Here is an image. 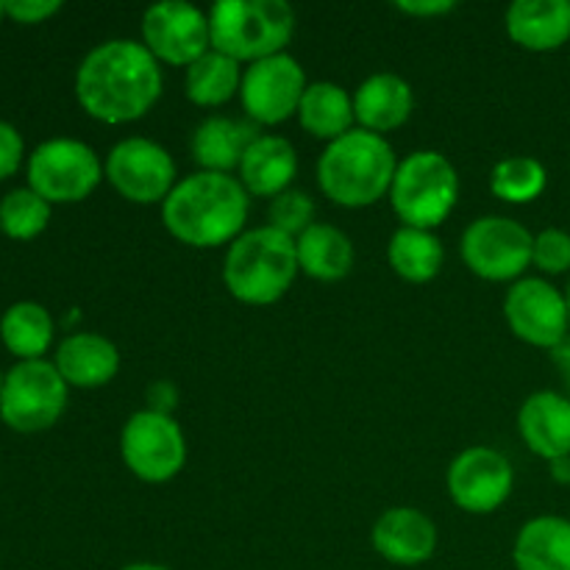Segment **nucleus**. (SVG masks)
<instances>
[{
	"instance_id": "aec40b11",
	"label": "nucleus",
	"mask_w": 570,
	"mask_h": 570,
	"mask_svg": "<svg viewBox=\"0 0 570 570\" xmlns=\"http://www.w3.org/2000/svg\"><path fill=\"white\" fill-rule=\"evenodd\" d=\"M56 371L70 387L95 390L109 384L120 371V351L111 340L95 332H78L65 337L56 348Z\"/></svg>"
},
{
	"instance_id": "9b49d317",
	"label": "nucleus",
	"mask_w": 570,
	"mask_h": 570,
	"mask_svg": "<svg viewBox=\"0 0 570 570\" xmlns=\"http://www.w3.org/2000/svg\"><path fill=\"white\" fill-rule=\"evenodd\" d=\"M306 72L295 56L287 50L245 67L239 100L256 126H282L298 115L301 98L306 92Z\"/></svg>"
},
{
	"instance_id": "5701e85b",
	"label": "nucleus",
	"mask_w": 570,
	"mask_h": 570,
	"mask_svg": "<svg viewBox=\"0 0 570 570\" xmlns=\"http://www.w3.org/2000/svg\"><path fill=\"white\" fill-rule=\"evenodd\" d=\"M298 267L315 282H343L354 271V243L332 223H315L295 237Z\"/></svg>"
},
{
	"instance_id": "4468645a",
	"label": "nucleus",
	"mask_w": 570,
	"mask_h": 570,
	"mask_svg": "<svg viewBox=\"0 0 570 570\" xmlns=\"http://www.w3.org/2000/svg\"><path fill=\"white\" fill-rule=\"evenodd\" d=\"M504 317L512 334L534 348L554 351L570 334L566 293L546 278H518L504 298Z\"/></svg>"
},
{
	"instance_id": "473e14b6",
	"label": "nucleus",
	"mask_w": 570,
	"mask_h": 570,
	"mask_svg": "<svg viewBox=\"0 0 570 570\" xmlns=\"http://www.w3.org/2000/svg\"><path fill=\"white\" fill-rule=\"evenodd\" d=\"M61 9L59 0H9L6 3V14L11 20L22 22V26H33V22H45Z\"/></svg>"
},
{
	"instance_id": "7c9ffc66",
	"label": "nucleus",
	"mask_w": 570,
	"mask_h": 570,
	"mask_svg": "<svg viewBox=\"0 0 570 570\" xmlns=\"http://www.w3.org/2000/svg\"><path fill=\"white\" fill-rule=\"evenodd\" d=\"M271 226L287 237H301L309 226H315V200L301 189H287L271 200Z\"/></svg>"
},
{
	"instance_id": "39448f33",
	"label": "nucleus",
	"mask_w": 570,
	"mask_h": 570,
	"mask_svg": "<svg viewBox=\"0 0 570 570\" xmlns=\"http://www.w3.org/2000/svg\"><path fill=\"white\" fill-rule=\"evenodd\" d=\"M212 50L254 65L284 53L295 33V11L284 0H220L209 9Z\"/></svg>"
},
{
	"instance_id": "c756f323",
	"label": "nucleus",
	"mask_w": 570,
	"mask_h": 570,
	"mask_svg": "<svg viewBox=\"0 0 570 570\" xmlns=\"http://www.w3.org/2000/svg\"><path fill=\"white\" fill-rule=\"evenodd\" d=\"M50 204L31 187L11 189L0 200V232L11 239H33L48 228Z\"/></svg>"
},
{
	"instance_id": "a878e982",
	"label": "nucleus",
	"mask_w": 570,
	"mask_h": 570,
	"mask_svg": "<svg viewBox=\"0 0 570 570\" xmlns=\"http://www.w3.org/2000/svg\"><path fill=\"white\" fill-rule=\"evenodd\" d=\"M443 243L434 237V232L401 226L399 232L390 237L387 262L390 267H393L395 276H401L404 282L429 284L432 278H438L440 271H443Z\"/></svg>"
},
{
	"instance_id": "0eeeda50",
	"label": "nucleus",
	"mask_w": 570,
	"mask_h": 570,
	"mask_svg": "<svg viewBox=\"0 0 570 570\" xmlns=\"http://www.w3.org/2000/svg\"><path fill=\"white\" fill-rule=\"evenodd\" d=\"M67 387L53 362H20L3 379L0 417L9 429L22 434L45 432L61 417L67 406Z\"/></svg>"
},
{
	"instance_id": "9d476101",
	"label": "nucleus",
	"mask_w": 570,
	"mask_h": 570,
	"mask_svg": "<svg viewBox=\"0 0 570 570\" xmlns=\"http://www.w3.org/2000/svg\"><path fill=\"white\" fill-rule=\"evenodd\" d=\"M534 237L512 217H476L465 228L460 254L473 276L484 282H515L532 265Z\"/></svg>"
},
{
	"instance_id": "ea45409f",
	"label": "nucleus",
	"mask_w": 570,
	"mask_h": 570,
	"mask_svg": "<svg viewBox=\"0 0 570 570\" xmlns=\"http://www.w3.org/2000/svg\"><path fill=\"white\" fill-rule=\"evenodd\" d=\"M566 301H568V317H570V282H568V289H566Z\"/></svg>"
},
{
	"instance_id": "6e6552de",
	"label": "nucleus",
	"mask_w": 570,
	"mask_h": 570,
	"mask_svg": "<svg viewBox=\"0 0 570 570\" xmlns=\"http://www.w3.org/2000/svg\"><path fill=\"white\" fill-rule=\"evenodd\" d=\"M104 178L98 154L81 139H48L28 159V187L48 204H78Z\"/></svg>"
},
{
	"instance_id": "a19ab883",
	"label": "nucleus",
	"mask_w": 570,
	"mask_h": 570,
	"mask_svg": "<svg viewBox=\"0 0 570 570\" xmlns=\"http://www.w3.org/2000/svg\"><path fill=\"white\" fill-rule=\"evenodd\" d=\"M3 14H6V3H0V20H3Z\"/></svg>"
},
{
	"instance_id": "a211bd4d",
	"label": "nucleus",
	"mask_w": 570,
	"mask_h": 570,
	"mask_svg": "<svg viewBox=\"0 0 570 570\" xmlns=\"http://www.w3.org/2000/svg\"><path fill=\"white\" fill-rule=\"evenodd\" d=\"M239 184L254 198H276L287 193L298 176V154L293 142L276 134H259L239 161Z\"/></svg>"
},
{
	"instance_id": "7ed1b4c3",
	"label": "nucleus",
	"mask_w": 570,
	"mask_h": 570,
	"mask_svg": "<svg viewBox=\"0 0 570 570\" xmlns=\"http://www.w3.org/2000/svg\"><path fill=\"white\" fill-rule=\"evenodd\" d=\"M399 159L382 134L354 128L328 142L317 159L323 195L345 209H365L390 195Z\"/></svg>"
},
{
	"instance_id": "4c0bfd02",
	"label": "nucleus",
	"mask_w": 570,
	"mask_h": 570,
	"mask_svg": "<svg viewBox=\"0 0 570 570\" xmlns=\"http://www.w3.org/2000/svg\"><path fill=\"white\" fill-rule=\"evenodd\" d=\"M549 473L557 484L570 488V456H560V460L549 462Z\"/></svg>"
},
{
	"instance_id": "1a4fd4ad",
	"label": "nucleus",
	"mask_w": 570,
	"mask_h": 570,
	"mask_svg": "<svg viewBox=\"0 0 570 570\" xmlns=\"http://www.w3.org/2000/svg\"><path fill=\"white\" fill-rule=\"evenodd\" d=\"M120 456L139 482L165 484L187 462V438L173 415L139 410L122 426Z\"/></svg>"
},
{
	"instance_id": "58836bf2",
	"label": "nucleus",
	"mask_w": 570,
	"mask_h": 570,
	"mask_svg": "<svg viewBox=\"0 0 570 570\" xmlns=\"http://www.w3.org/2000/svg\"><path fill=\"white\" fill-rule=\"evenodd\" d=\"M122 570H170V568L156 566V562H131V566H126Z\"/></svg>"
},
{
	"instance_id": "393cba45",
	"label": "nucleus",
	"mask_w": 570,
	"mask_h": 570,
	"mask_svg": "<svg viewBox=\"0 0 570 570\" xmlns=\"http://www.w3.org/2000/svg\"><path fill=\"white\" fill-rule=\"evenodd\" d=\"M298 122L312 137L334 142L343 134L354 131V98L340 83L312 81L298 106Z\"/></svg>"
},
{
	"instance_id": "f257e3e1",
	"label": "nucleus",
	"mask_w": 570,
	"mask_h": 570,
	"mask_svg": "<svg viewBox=\"0 0 570 570\" xmlns=\"http://www.w3.org/2000/svg\"><path fill=\"white\" fill-rule=\"evenodd\" d=\"M159 61L137 39H109L83 56L76 72V98L89 117L126 126L154 109L161 98Z\"/></svg>"
},
{
	"instance_id": "f704fd0d",
	"label": "nucleus",
	"mask_w": 570,
	"mask_h": 570,
	"mask_svg": "<svg viewBox=\"0 0 570 570\" xmlns=\"http://www.w3.org/2000/svg\"><path fill=\"white\" fill-rule=\"evenodd\" d=\"M395 9L404 11V14L412 17H440V14H449V11L456 9L454 0H399Z\"/></svg>"
},
{
	"instance_id": "20e7f679",
	"label": "nucleus",
	"mask_w": 570,
	"mask_h": 570,
	"mask_svg": "<svg viewBox=\"0 0 570 570\" xmlns=\"http://www.w3.org/2000/svg\"><path fill=\"white\" fill-rule=\"evenodd\" d=\"M301 273L295 239L273 226L248 228L226 250L223 282L248 306H271L282 301Z\"/></svg>"
},
{
	"instance_id": "b1692460",
	"label": "nucleus",
	"mask_w": 570,
	"mask_h": 570,
	"mask_svg": "<svg viewBox=\"0 0 570 570\" xmlns=\"http://www.w3.org/2000/svg\"><path fill=\"white\" fill-rule=\"evenodd\" d=\"M512 560L515 570H570V521L540 515L523 523Z\"/></svg>"
},
{
	"instance_id": "f03ea898",
	"label": "nucleus",
	"mask_w": 570,
	"mask_h": 570,
	"mask_svg": "<svg viewBox=\"0 0 570 570\" xmlns=\"http://www.w3.org/2000/svg\"><path fill=\"white\" fill-rule=\"evenodd\" d=\"M250 195L239 178L198 170L181 178L161 204V223L181 245L220 248L232 245L248 223Z\"/></svg>"
},
{
	"instance_id": "4be33fe9",
	"label": "nucleus",
	"mask_w": 570,
	"mask_h": 570,
	"mask_svg": "<svg viewBox=\"0 0 570 570\" xmlns=\"http://www.w3.org/2000/svg\"><path fill=\"white\" fill-rule=\"evenodd\" d=\"M259 137V128L250 120H234V117H206L189 139L193 159L198 161L200 170L206 173H226L239 170L245 150Z\"/></svg>"
},
{
	"instance_id": "f3484780",
	"label": "nucleus",
	"mask_w": 570,
	"mask_h": 570,
	"mask_svg": "<svg viewBox=\"0 0 570 570\" xmlns=\"http://www.w3.org/2000/svg\"><path fill=\"white\" fill-rule=\"evenodd\" d=\"M518 432L523 445L540 460L570 456V399L554 390L532 393L518 410Z\"/></svg>"
},
{
	"instance_id": "dca6fc26",
	"label": "nucleus",
	"mask_w": 570,
	"mask_h": 570,
	"mask_svg": "<svg viewBox=\"0 0 570 570\" xmlns=\"http://www.w3.org/2000/svg\"><path fill=\"white\" fill-rule=\"evenodd\" d=\"M371 543L376 554L393 566H423L438 551V527L415 507H393L373 523Z\"/></svg>"
},
{
	"instance_id": "f8f14e48",
	"label": "nucleus",
	"mask_w": 570,
	"mask_h": 570,
	"mask_svg": "<svg viewBox=\"0 0 570 570\" xmlns=\"http://www.w3.org/2000/svg\"><path fill=\"white\" fill-rule=\"evenodd\" d=\"M104 176L117 195L139 206L165 204L176 187V161L159 142L145 137L120 139L104 161Z\"/></svg>"
},
{
	"instance_id": "2eb2a0df",
	"label": "nucleus",
	"mask_w": 570,
	"mask_h": 570,
	"mask_svg": "<svg viewBox=\"0 0 570 570\" xmlns=\"http://www.w3.org/2000/svg\"><path fill=\"white\" fill-rule=\"evenodd\" d=\"M449 495L462 512L471 515H490L499 510L512 493L515 473L510 460L501 451L488 445H473L454 456L445 473Z\"/></svg>"
},
{
	"instance_id": "2f4dec72",
	"label": "nucleus",
	"mask_w": 570,
	"mask_h": 570,
	"mask_svg": "<svg viewBox=\"0 0 570 570\" xmlns=\"http://www.w3.org/2000/svg\"><path fill=\"white\" fill-rule=\"evenodd\" d=\"M532 265L546 276L570 273V234L562 228H543L540 234H534Z\"/></svg>"
},
{
	"instance_id": "e433bc0d",
	"label": "nucleus",
	"mask_w": 570,
	"mask_h": 570,
	"mask_svg": "<svg viewBox=\"0 0 570 570\" xmlns=\"http://www.w3.org/2000/svg\"><path fill=\"white\" fill-rule=\"evenodd\" d=\"M551 362H554V367L560 371L562 384H566L568 399H570V340H566V343L557 345V348L551 351Z\"/></svg>"
},
{
	"instance_id": "412c9836",
	"label": "nucleus",
	"mask_w": 570,
	"mask_h": 570,
	"mask_svg": "<svg viewBox=\"0 0 570 570\" xmlns=\"http://www.w3.org/2000/svg\"><path fill=\"white\" fill-rule=\"evenodd\" d=\"M415 109V92L410 81L395 72H376L365 78L354 92V115L365 131L387 134L404 126Z\"/></svg>"
},
{
	"instance_id": "79ce46f5",
	"label": "nucleus",
	"mask_w": 570,
	"mask_h": 570,
	"mask_svg": "<svg viewBox=\"0 0 570 570\" xmlns=\"http://www.w3.org/2000/svg\"><path fill=\"white\" fill-rule=\"evenodd\" d=\"M3 379H6V376H3V373H0V393H3Z\"/></svg>"
},
{
	"instance_id": "bb28decb",
	"label": "nucleus",
	"mask_w": 570,
	"mask_h": 570,
	"mask_svg": "<svg viewBox=\"0 0 570 570\" xmlns=\"http://www.w3.org/2000/svg\"><path fill=\"white\" fill-rule=\"evenodd\" d=\"M239 87H243V65L217 50L200 56L195 65L187 67V76H184V92L195 106H204V109L228 104L234 95H239Z\"/></svg>"
},
{
	"instance_id": "6ab92c4d",
	"label": "nucleus",
	"mask_w": 570,
	"mask_h": 570,
	"mask_svg": "<svg viewBox=\"0 0 570 570\" xmlns=\"http://www.w3.org/2000/svg\"><path fill=\"white\" fill-rule=\"evenodd\" d=\"M504 22L518 48L551 53L570 39V0H515Z\"/></svg>"
},
{
	"instance_id": "cd10ccee",
	"label": "nucleus",
	"mask_w": 570,
	"mask_h": 570,
	"mask_svg": "<svg viewBox=\"0 0 570 570\" xmlns=\"http://www.w3.org/2000/svg\"><path fill=\"white\" fill-rule=\"evenodd\" d=\"M0 337L3 345L22 362L42 360L45 351L53 343V321L42 304L33 301H20L9 306L0 317Z\"/></svg>"
},
{
	"instance_id": "ddd939ff",
	"label": "nucleus",
	"mask_w": 570,
	"mask_h": 570,
	"mask_svg": "<svg viewBox=\"0 0 570 570\" xmlns=\"http://www.w3.org/2000/svg\"><path fill=\"white\" fill-rule=\"evenodd\" d=\"M142 45L159 65H195L212 50L209 14L187 0L148 6L142 14Z\"/></svg>"
},
{
	"instance_id": "423d86ee",
	"label": "nucleus",
	"mask_w": 570,
	"mask_h": 570,
	"mask_svg": "<svg viewBox=\"0 0 570 570\" xmlns=\"http://www.w3.org/2000/svg\"><path fill=\"white\" fill-rule=\"evenodd\" d=\"M387 198L404 226L432 232L460 200L456 167L440 150H415L399 161Z\"/></svg>"
},
{
	"instance_id": "c9c22d12",
	"label": "nucleus",
	"mask_w": 570,
	"mask_h": 570,
	"mask_svg": "<svg viewBox=\"0 0 570 570\" xmlns=\"http://www.w3.org/2000/svg\"><path fill=\"white\" fill-rule=\"evenodd\" d=\"M148 399H150L148 410L161 412V415H170L173 404H178L176 387H173V384H167V382H156L154 387L148 390Z\"/></svg>"
},
{
	"instance_id": "c85d7f7f",
	"label": "nucleus",
	"mask_w": 570,
	"mask_h": 570,
	"mask_svg": "<svg viewBox=\"0 0 570 570\" xmlns=\"http://www.w3.org/2000/svg\"><path fill=\"white\" fill-rule=\"evenodd\" d=\"M549 173L534 156H507L490 173V189L504 204H532L543 195Z\"/></svg>"
},
{
	"instance_id": "72a5a7b5",
	"label": "nucleus",
	"mask_w": 570,
	"mask_h": 570,
	"mask_svg": "<svg viewBox=\"0 0 570 570\" xmlns=\"http://www.w3.org/2000/svg\"><path fill=\"white\" fill-rule=\"evenodd\" d=\"M22 161V137L14 126L0 120V181L14 176Z\"/></svg>"
}]
</instances>
